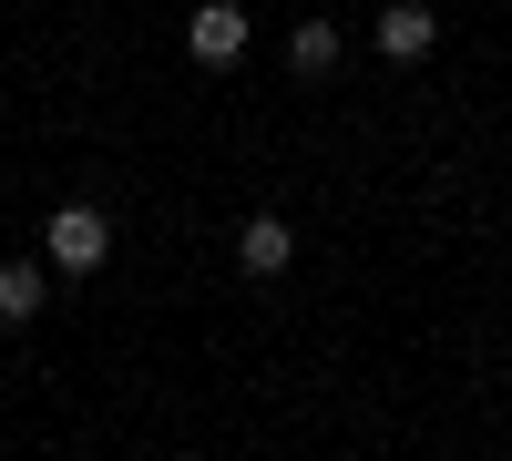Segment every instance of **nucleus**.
I'll return each mask as SVG.
<instances>
[{
  "mask_svg": "<svg viewBox=\"0 0 512 461\" xmlns=\"http://www.w3.org/2000/svg\"><path fill=\"white\" fill-rule=\"evenodd\" d=\"M431 41H441V21L420 11V0H400V11H379V62H431Z\"/></svg>",
  "mask_w": 512,
  "mask_h": 461,
  "instance_id": "4",
  "label": "nucleus"
},
{
  "mask_svg": "<svg viewBox=\"0 0 512 461\" xmlns=\"http://www.w3.org/2000/svg\"><path fill=\"white\" fill-rule=\"evenodd\" d=\"M185 52H195L205 72H236V62H246V11H236V0H195Z\"/></svg>",
  "mask_w": 512,
  "mask_h": 461,
  "instance_id": "2",
  "label": "nucleus"
},
{
  "mask_svg": "<svg viewBox=\"0 0 512 461\" xmlns=\"http://www.w3.org/2000/svg\"><path fill=\"white\" fill-rule=\"evenodd\" d=\"M287 257H297V226H287V216H246L236 267H246V277H287Z\"/></svg>",
  "mask_w": 512,
  "mask_h": 461,
  "instance_id": "3",
  "label": "nucleus"
},
{
  "mask_svg": "<svg viewBox=\"0 0 512 461\" xmlns=\"http://www.w3.org/2000/svg\"><path fill=\"white\" fill-rule=\"evenodd\" d=\"M21 318H41V267L31 257L0 267V328H21Z\"/></svg>",
  "mask_w": 512,
  "mask_h": 461,
  "instance_id": "6",
  "label": "nucleus"
},
{
  "mask_svg": "<svg viewBox=\"0 0 512 461\" xmlns=\"http://www.w3.org/2000/svg\"><path fill=\"white\" fill-rule=\"evenodd\" d=\"M41 246H52L62 277H93V267L113 257V226H103V205H62V216L41 226Z\"/></svg>",
  "mask_w": 512,
  "mask_h": 461,
  "instance_id": "1",
  "label": "nucleus"
},
{
  "mask_svg": "<svg viewBox=\"0 0 512 461\" xmlns=\"http://www.w3.org/2000/svg\"><path fill=\"white\" fill-rule=\"evenodd\" d=\"M287 72L328 82V72H338V21H297V31H287Z\"/></svg>",
  "mask_w": 512,
  "mask_h": 461,
  "instance_id": "5",
  "label": "nucleus"
}]
</instances>
